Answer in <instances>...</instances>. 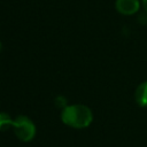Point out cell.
Returning a JSON list of instances; mask_svg holds the SVG:
<instances>
[{"label": "cell", "mask_w": 147, "mask_h": 147, "mask_svg": "<svg viewBox=\"0 0 147 147\" xmlns=\"http://www.w3.org/2000/svg\"><path fill=\"white\" fill-rule=\"evenodd\" d=\"M61 121L71 127L84 129L87 127L93 121L92 110L84 105H70L65 106L61 111Z\"/></svg>", "instance_id": "6da1fadb"}, {"label": "cell", "mask_w": 147, "mask_h": 147, "mask_svg": "<svg viewBox=\"0 0 147 147\" xmlns=\"http://www.w3.org/2000/svg\"><path fill=\"white\" fill-rule=\"evenodd\" d=\"M0 52H1V42H0Z\"/></svg>", "instance_id": "52a82bcc"}, {"label": "cell", "mask_w": 147, "mask_h": 147, "mask_svg": "<svg viewBox=\"0 0 147 147\" xmlns=\"http://www.w3.org/2000/svg\"><path fill=\"white\" fill-rule=\"evenodd\" d=\"M14 119L7 113H0V131H6L10 126H13Z\"/></svg>", "instance_id": "5b68a950"}, {"label": "cell", "mask_w": 147, "mask_h": 147, "mask_svg": "<svg viewBox=\"0 0 147 147\" xmlns=\"http://www.w3.org/2000/svg\"><path fill=\"white\" fill-rule=\"evenodd\" d=\"M142 7H144L145 11L147 13V0H142Z\"/></svg>", "instance_id": "8992f818"}, {"label": "cell", "mask_w": 147, "mask_h": 147, "mask_svg": "<svg viewBox=\"0 0 147 147\" xmlns=\"http://www.w3.org/2000/svg\"><path fill=\"white\" fill-rule=\"evenodd\" d=\"M13 127H14L16 137L23 142H29L34 138L36 125L29 117L24 115H18L14 119Z\"/></svg>", "instance_id": "7a4b0ae2"}, {"label": "cell", "mask_w": 147, "mask_h": 147, "mask_svg": "<svg viewBox=\"0 0 147 147\" xmlns=\"http://www.w3.org/2000/svg\"><path fill=\"white\" fill-rule=\"evenodd\" d=\"M115 7L119 14L130 16L138 13L140 8V1L139 0H116Z\"/></svg>", "instance_id": "3957f363"}, {"label": "cell", "mask_w": 147, "mask_h": 147, "mask_svg": "<svg viewBox=\"0 0 147 147\" xmlns=\"http://www.w3.org/2000/svg\"><path fill=\"white\" fill-rule=\"evenodd\" d=\"M134 99L140 107H147V80L138 85L134 93Z\"/></svg>", "instance_id": "277c9868"}]
</instances>
